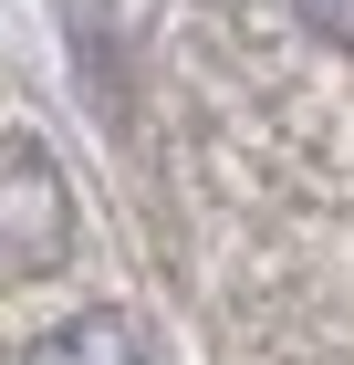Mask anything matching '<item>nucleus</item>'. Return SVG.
<instances>
[{
    "mask_svg": "<svg viewBox=\"0 0 354 365\" xmlns=\"http://www.w3.org/2000/svg\"><path fill=\"white\" fill-rule=\"evenodd\" d=\"M0 240H11V272H53L63 240H73V198H63V168L53 146L31 136V125H11V157H0Z\"/></svg>",
    "mask_w": 354,
    "mask_h": 365,
    "instance_id": "f257e3e1",
    "label": "nucleus"
},
{
    "mask_svg": "<svg viewBox=\"0 0 354 365\" xmlns=\"http://www.w3.org/2000/svg\"><path fill=\"white\" fill-rule=\"evenodd\" d=\"M21 365H146V344L125 313H73V324H42L21 344Z\"/></svg>",
    "mask_w": 354,
    "mask_h": 365,
    "instance_id": "f03ea898",
    "label": "nucleus"
},
{
    "mask_svg": "<svg viewBox=\"0 0 354 365\" xmlns=\"http://www.w3.org/2000/svg\"><path fill=\"white\" fill-rule=\"evenodd\" d=\"M313 31H333V42H354V0H292Z\"/></svg>",
    "mask_w": 354,
    "mask_h": 365,
    "instance_id": "7ed1b4c3",
    "label": "nucleus"
}]
</instances>
